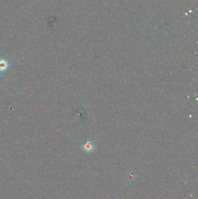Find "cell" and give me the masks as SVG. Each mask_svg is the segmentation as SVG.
Returning a JSON list of instances; mask_svg holds the SVG:
<instances>
[{
  "label": "cell",
  "instance_id": "cell-1",
  "mask_svg": "<svg viewBox=\"0 0 198 199\" xmlns=\"http://www.w3.org/2000/svg\"><path fill=\"white\" fill-rule=\"evenodd\" d=\"M82 149L85 153H90L95 150L96 146L91 140H88L82 145Z\"/></svg>",
  "mask_w": 198,
  "mask_h": 199
},
{
  "label": "cell",
  "instance_id": "cell-2",
  "mask_svg": "<svg viewBox=\"0 0 198 199\" xmlns=\"http://www.w3.org/2000/svg\"><path fill=\"white\" fill-rule=\"evenodd\" d=\"M137 174L134 172H133V171H129L128 172L126 175V178L127 179V180L128 181H130V182H133L134 181L136 177H137Z\"/></svg>",
  "mask_w": 198,
  "mask_h": 199
},
{
  "label": "cell",
  "instance_id": "cell-3",
  "mask_svg": "<svg viewBox=\"0 0 198 199\" xmlns=\"http://www.w3.org/2000/svg\"><path fill=\"white\" fill-rule=\"evenodd\" d=\"M9 66V64L8 62L4 59H1L0 60V71L1 72H3Z\"/></svg>",
  "mask_w": 198,
  "mask_h": 199
}]
</instances>
